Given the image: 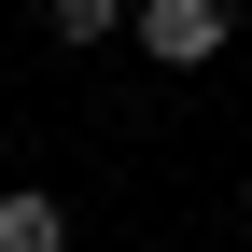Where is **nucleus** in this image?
<instances>
[{
	"instance_id": "1",
	"label": "nucleus",
	"mask_w": 252,
	"mask_h": 252,
	"mask_svg": "<svg viewBox=\"0 0 252 252\" xmlns=\"http://www.w3.org/2000/svg\"><path fill=\"white\" fill-rule=\"evenodd\" d=\"M140 56L154 70H210V56H224V28H238V0H140Z\"/></svg>"
},
{
	"instance_id": "2",
	"label": "nucleus",
	"mask_w": 252,
	"mask_h": 252,
	"mask_svg": "<svg viewBox=\"0 0 252 252\" xmlns=\"http://www.w3.org/2000/svg\"><path fill=\"white\" fill-rule=\"evenodd\" d=\"M0 252H70V210L42 182H0Z\"/></svg>"
},
{
	"instance_id": "3",
	"label": "nucleus",
	"mask_w": 252,
	"mask_h": 252,
	"mask_svg": "<svg viewBox=\"0 0 252 252\" xmlns=\"http://www.w3.org/2000/svg\"><path fill=\"white\" fill-rule=\"evenodd\" d=\"M126 14H140V0H42V28H56V42H112Z\"/></svg>"
}]
</instances>
